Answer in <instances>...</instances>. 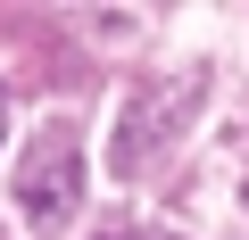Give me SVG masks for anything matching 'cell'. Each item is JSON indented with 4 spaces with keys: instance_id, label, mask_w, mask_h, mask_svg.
<instances>
[{
    "instance_id": "obj_1",
    "label": "cell",
    "mask_w": 249,
    "mask_h": 240,
    "mask_svg": "<svg viewBox=\"0 0 249 240\" xmlns=\"http://www.w3.org/2000/svg\"><path fill=\"white\" fill-rule=\"evenodd\" d=\"M75 199H83V149H75L67 125H50V133L17 158V207H25L34 224H67Z\"/></svg>"
},
{
    "instance_id": "obj_2",
    "label": "cell",
    "mask_w": 249,
    "mask_h": 240,
    "mask_svg": "<svg viewBox=\"0 0 249 240\" xmlns=\"http://www.w3.org/2000/svg\"><path fill=\"white\" fill-rule=\"evenodd\" d=\"M0 141H9V91H0Z\"/></svg>"
}]
</instances>
